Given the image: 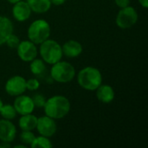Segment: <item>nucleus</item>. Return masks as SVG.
Returning <instances> with one entry per match:
<instances>
[{"instance_id":"f257e3e1","label":"nucleus","mask_w":148,"mask_h":148,"mask_svg":"<svg viewBox=\"0 0 148 148\" xmlns=\"http://www.w3.org/2000/svg\"><path fill=\"white\" fill-rule=\"evenodd\" d=\"M42 108L45 115L57 121L66 117L69 114L71 103L66 96L56 95L46 99Z\"/></svg>"},{"instance_id":"f03ea898","label":"nucleus","mask_w":148,"mask_h":148,"mask_svg":"<svg viewBox=\"0 0 148 148\" xmlns=\"http://www.w3.org/2000/svg\"><path fill=\"white\" fill-rule=\"evenodd\" d=\"M79 86L88 91H95L102 83V75L97 68L88 66L82 69L75 75Z\"/></svg>"},{"instance_id":"7ed1b4c3","label":"nucleus","mask_w":148,"mask_h":148,"mask_svg":"<svg viewBox=\"0 0 148 148\" xmlns=\"http://www.w3.org/2000/svg\"><path fill=\"white\" fill-rule=\"evenodd\" d=\"M38 55L45 63L49 65H52L61 61L63 57L62 45L56 40L50 38L39 44Z\"/></svg>"},{"instance_id":"20e7f679","label":"nucleus","mask_w":148,"mask_h":148,"mask_svg":"<svg viewBox=\"0 0 148 148\" xmlns=\"http://www.w3.org/2000/svg\"><path fill=\"white\" fill-rule=\"evenodd\" d=\"M51 27L48 21L42 18L33 21L27 30V36L29 41L39 45L45 40L50 38Z\"/></svg>"},{"instance_id":"39448f33","label":"nucleus","mask_w":148,"mask_h":148,"mask_svg":"<svg viewBox=\"0 0 148 148\" xmlns=\"http://www.w3.org/2000/svg\"><path fill=\"white\" fill-rule=\"evenodd\" d=\"M76 75L75 67L69 62L59 61L51 65L50 77L58 83H69L72 82Z\"/></svg>"},{"instance_id":"423d86ee","label":"nucleus","mask_w":148,"mask_h":148,"mask_svg":"<svg viewBox=\"0 0 148 148\" xmlns=\"http://www.w3.org/2000/svg\"><path fill=\"white\" fill-rule=\"evenodd\" d=\"M139 19L137 10L131 5L120 9L115 17L116 25L121 29H130L134 26Z\"/></svg>"},{"instance_id":"0eeeda50","label":"nucleus","mask_w":148,"mask_h":148,"mask_svg":"<svg viewBox=\"0 0 148 148\" xmlns=\"http://www.w3.org/2000/svg\"><path fill=\"white\" fill-rule=\"evenodd\" d=\"M4 90L8 95L12 97L24 94L27 90L26 79L22 75H13L10 77L4 84Z\"/></svg>"},{"instance_id":"6e6552de","label":"nucleus","mask_w":148,"mask_h":148,"mask_svg":"<svg viewBox=\"0 0 148 148\" xmlns=\"http://www.w3.org/2000/svg\"><path fill=\"white\" fill-rule=\"evenodd\" d=\"M16 54L19 59L24 62H30L32 60L38 56V47L31 41L24 40L21 41L18 44Z\"/></svg>"},{"instance_id":"1a4fd4ad","label":"nucleus","mask_w":148,"mask_h":148,"mask_svg":"<svg viewBox=\"0 0 148 148\" xmlns=\"http://www.w3.org/2000/svg\"><path fill=\"white\" fill-rule=\"evenodd\" d=\"M36 129L40 135L51 138L57 132V123L56 121L49 116L43 115L37 118V124Z\"/></svg>"},{"instance_id":"9d476101","label":"nucleus","mask_w":148,"mask_h":148,"mask_svg":"<svg viewBox=\"0 0 148 148\" xmlns=\"http://www.w3.org/2000/svg\"><path fill=\"white\" fill-rule=\"evenodd\" d=\"M16 137V127L9 120L0 119V142L10 144Z\"/></svg>"},{"instance_id":"9b49d317","label":"nucleus","mask_w":148,"mask_h":148,"mask_svg":"<svg viewBox=\"0 0 148 148\" xmlns=\"http://www.w3.org/2000/svg\"><path fill=\"white\" fill-rule=\"evenodd\" d=\"M13 106L19 115L31 114L35 110V105L33 103L32 98L24 94L15 97Z\"/></svg>"},{"instance_id":"f8f14e48","label":"nucleus","mask_w":148,"mask_h":148,"mask_svg":"<svg viewBox=\"0 0 148 148\" xmlns=\"http://www.w3.org/2000/svg\"><path fill=\"white\" fill-rule=\"evenodd\" d=\"M11 13H12L13 18L16 21L25 22L30 17V16L32 14V10H31L29 3L26 1L21 0L13 4Z\"/></svg>"},{"instance_id":"ddd939ff","label":"nucleus","mask_w":148,"mask_h":148,"mask_svg":"<svg viewBox=\"0 0 148 148\" xmlns=\"http://www.w3.org/2000/svg\"><path fill=\"white\" fill-rule=\"evenodd\" d=\"M63 56L68 58H76L80 56L83 51L82 43L76 40H68L62 45Z\"/></svg>"},{"instance_id":"4468645a","label":"nucleus","mask_w":148,"mask_h":148,"mask_svg":"<svg viewBox=\"0 0 148 148\" xmlns=\"http://www.w3.org/2000/svg\"><path fill=\"white\" fill-rule=\"evenodd\" d=\"M95 95L97 100L104 104L111 103L115 97V92L112 86L108 84H101L95 89Z\"/></svg>"},{"instance_id":"2eb2a0df","label":"nucleus","mask_w":148,"mask_h":148,"mask_svg":"<svg viewBox=\"0 0 148 148\" xmlns=\"http://www.w3.org/2000/svg\"><path fill=\"white\" fill-rule=\"evenodd\" d=\"M12 21L5 16H0V46L4 44L7 38L14 33Z\"/></svg>"},{"instance_id":"dca6fc26","label":"nucleus","mask_w":148,"mask_h":148,"mask_svg":"<svg viewBox=\"0 0 148 148\" xmlns=\"http://www.w3.org/2000/svg\"><path fill=\"white\" fill-rule=\"evenodd\" d=\"M37 124V117L31 114L21 115L18 121V127L21 131H33L36 129Z\"/></svg>"},{"instance_id":"f3484780","label":"nucleus","mask_w":148,"mask_h":148,"mask_svg":"<svg viewBox=\"0 0 148 148\" xmlns=\"http://www.w3.org/2000/svg\"><path fill=\"white\" fill-rule=\"evenodd\" d=\"M27 3L32 12L36 14H44L48 12L52 6L50 0H29Z\"/></svg>"},{"instance_id":"a211bd4d","label":"nucleus","mask_w":148,"mask_h":148,"mask_svg":"<svg viewBox=\"0 0 148 148\" xmlns=\"http://www.w3.org/2000/svg\"><path fill=\"white\" fill-rule=\"evenodd\" d=\"M29 69L34 75L40 76L46 71V63L42 58L36 57L29 62Z\"/></svg>"},{"instance_id":"6ab92c4d","label":"nucleus","mask_w":148,"mask_h":148,"mask_svg":"<svg viewBox=\"0 0 148 148\" xmlns=\"http://www.w3.org/2000/svg\"><path fill=\"white\" fill-rule=\"evenodd\" d=\"M17 115V113L13 106V104H4L2 106L0 109V116L3 119L12 121Z\"/></svg>"},{"instance_id":"aec40b11","label":"nucleus","mask_w":148,"mask_h":148,"mask_svg":"<svg viewBox=\"0 0 148 148\" xmlns=\"http://www.w3.org/2000/svg\"><path fill=\"white\" fill-rule=\"evenodd\" d=\"M50 138L42 136V135H38L36 136L34 139L33 142L30 145L31 148H51L53 147V144L51 140H49Z\"/></svg>"},{"instance_id":"412c9836","label":"nucleus","mask_w":148,"mask_h":148,"mask_svg":"<svg viewBox=\"0 0 148 148\" xmlns=\"http://www.w3.org/2000/svg\"><path fill=\"white\" fill-rule=\"evenodd\" d=\"M36 135L32 131H22L21 134H19V140L26 147H28V146L30 147V145L33 142L34 139L36 138Z\"/></svg>"},{"instance_id":"4be33fe9","label":"nucleus","mask_w":148,"mask_h":148,"mask_svg":"<svg viewBox=\"0 0 148 148\" xmlns=\"http://www.w3.org/2000/svg\"><path fill=\"white\" fill-rule=\"evenodd\" d=\"M20 42H21V40L19 39V37L16 35H15L14 33H12L7 38V40H6L4 44H6V46L8 48H10V49H16L17 48L18 44L20 43Z\"/></svg>"},{"instance_id":"5701e85b","label":"nucleus","mask_w":148,"mask_h":148,"mask_svg":"<svg viewBox=\"0 0 148 148\" xmlns=\"http://www.w3.org/2000/svg\"><path fill=\"white\" fill-rule=\"evenodd\" d=\"M31 98H32L33 103L35 105V108H43L45 101H46V97L44 95H42V94H36Z\"/></svg>"},{"instance_id":"b1692460","label":"nucleus","mask_w":148,"mask_h":148,"mask_svg":"<svg viewBox=\"0 0 148 148\" xmlns=\"http://www.w3.org/2000/svg\"><path fill=\"white\" fill-rule=\"evenodd\" d=\"M40 88V82L37 78H30L26 80V88L29 91L34 92L39 89Z\"/></svg>"},{"instance_id":"393cba45","label":"nucleus","mask_w":148,"mask_h":148,"mask_svg":"<svg viewBox=\"0 0 148 148\" xmlns=\"http://www.w3.org/2000/svg\"><path fill=\"white\" fill-rule=\"evenodd\" d=\"M114 3H115L117 7L121 9V8H124V7L130 5L131 0H114Z\"/></svg>"},{"instance_id":"a878e982","label":"nucleus","mask_w":148,"mask_h":148,"mask_svg":"<svg viewBox=\"0 0 148 148\" xmlns=\"http://www.w3.org/2000/svg\"><path fill=\"white\" fill-rule=\"evenodd\" d=\"M52 5H56V6H60V5H62L64 4L67 0H50Z\"/></svg>"},{"instance_id":"bb28decb","label":"nucleus","mask_w":148,"mask_h":148,"mask_svg":"<svg viewBox=\"0 0 148 148\" xmlns=\"http://www.w3.org/2000/svg\"><path fill=\"white\" fill-rule=\"evenodd\" d=\"M138 2L140 3V4L144 9H147L148 8V0H138Z\"/></svg>"},{"instance_id":"cd10ccee","label":"nucleus","mask_w":148,"mask_h":148,"mask_svg":"<svg viewBox=\"0 0 148 148\" xmlns=\"http://www.w3.org/2000/svg\"><path fill=\"white\" fill-rule=\"evenodd\" d=\"M19 1H21V0H7V2L11 3V4H14V3H17Z\"/></svg>"},{"instance_id":"c85d7f7f","label":"nucleus","mask_w":148,"mask_h":148,"mask_svg":"<svg viewBox=\"0 0 148 148\" xmlns=\"http://www.w3.org/2000/svg\"><path fill=\"white\" fill-rule=\"evenodd\" d=\"M3 105V101H2V99L0 98V109H1V108H2V106Z\"/></svg>"},{"instance_id":"c756f323","label":"nucleus","mask_w":148,"mask_h":148,"mask_svg":"<svg viewBox=\"0 0 148 148\" xmlns=\"http://www.w3.org/2000/svg\"><path fill=\"white\" fill-rule=\"evenodd\" d=\"M24 1H26V2H28V1H29V0H24Z\"/></svg>"}]
</instances>
